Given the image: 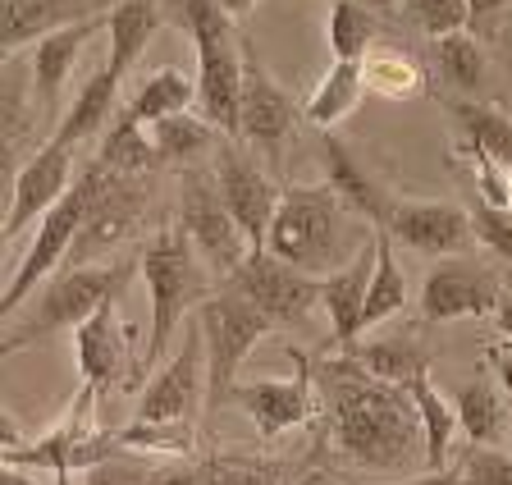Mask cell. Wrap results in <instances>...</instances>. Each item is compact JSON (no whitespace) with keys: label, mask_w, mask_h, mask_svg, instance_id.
Masks as SVG:
<instances>
[{"label":"cell","mask_w":512,"mask_h":485,"mask_svg":"<svg viewBox=\"0 0 512 485\" xmlns=\"http://www.w3.org/2000/svg\"><path fill=\"white\" fill-rule=\"evenodd\" d=\"M320 403L330 417V440L348 463L366 472H407L426 463V431L407 385H389L362 371L348 353L316 367Z\"/></svg>","instance_id":"cell-1"},{"label":"cell","mask_w":512,"mask_h":485,"mask_svg":"<svg viewBox=\"0 0 512 485\" xmlns=\"http://www.w3.org/2000/svg\"><path fill=\"white\" fill-rule=\"evenodd\" d=\"M352 216H357L352 202L334 184L284 188L266 248L275 257L293 261L298 270H307V275H316V280H325L339 266H348L366 248V238H371V234H357Z\"/></svg>","instance_id":"cell-2"},{"label":"cell","mask_w":512,"mask_h":485,"mask_svg":"<svg viewBox=\"0 0 512 485\" xmlns=\"http://www.w3.org/2000/svg\"><path fill=\"white\" fill-rule=\"evenodd\" d=\"M165 14L197 46V115H206L229 142L243 133V37L215 0H165Z\"/></svg>","instance_id":"cell-3"},{"label":"cell","mask_w":512,"mask_h":485,"mask_svg":"<svg viewBox=\"0 0 512 485\" xmlns=\"http://www.w3.org/2000/svg\"><path fill=\"white\" fill-rule=\"evenodd\" d=\"M133 270H142V261H92V266L55 270L51 280L5 321V357L28 344H42L60 330H78L101 302L119 298L128 289Z\"/></svg>","instance_id":"cell-4"},{"label":"cell","mask_w":512,"mask_h":485,"mask_svg":"<svg viewBox=\"0 0 512 485\" xmlns=\"http://www.w3.org/2000/svg\"><path fill=\"white\" fill-rule=\"evenodd\" d=\"M142 280H147V302H151V335H147V367H156L160 357L170 353L179 325L188 321V312H197L211 298V266L202 261V252L192 248V238L183 234V225L160 229L142 248Z\"/></svg>","instance_id":"cell-5"},{"label":"cell","mask_w":512,"mask_h":485,"mask_svg":"<svg viewBox=\"0 0 512 485\" xmlns=\"http://www.w3.org/2000/svg\"><path fill=\"white\" fill-rule=\"evenodd\" d=\"M197 325L206 339V371H211V389H206V412L229 408V394L238 385V367L261 339L275 330L261 307L234 284H220L211 298L197 307Z\"/></svg>","instance_id":"cell-6"},{"label":"cell","mask_w":512,"mask_h":485,"mask_svg":"<svg viewBox=\"0 0 512 485\" xmlns=\"http://www.w3.org/2000/svg\"><path fill=\"white\" fill-rule=\"evenodd\" d=\"M92 188H96V161H87L83 174L74 179V188H69V193H64L60 202H55L51 211L37 220V234H32L28 252H23L19 266H14L10 284H5V298H0V312H5V321H10L23 302L42 289L55 270L64 266V261H69V252H74V238H78V229H83V220H87Z\"/></svg>","instance_id":"cell-7"},{"label":"cell","mask_w":512,"mask_h":485,"mask_svg":"<svg viewBox=\"0 0 512 485\" xmlns=\"http://www.w3.org/2000/svg\"><path fill=\"white\" fill-rule=\"evenodd\" d=\"M179 225L192 238V248L202 252L215 280H234V270L247 261L252 243H247L243 225L234 220L229 202L220 193L215 165H183V188H179Z\"/></svg>","instance_id":"cell-8"},{"label":"cell","mask_w":512,"mask_h":485,"mask_svg":"<svg viewBox=\"0 0 512 485\" xmlns=\"http://www.w3.org/2000/svg\"><path fill=\"white\" fill-rule=\"evenodd\" d=\"M147 206H151L147 174H119L96 161V188L92 202H87V220L74 238V252H69V266H92L96 257H106L124 238H133L142 216H147Z\"/></svg>","instance_id":"cell-9"},{"label":"cell","mask_w":512,"mask_h":485,"mask_svg":"<svg viewBox=\"0 0 512 485\" xmlns=\"http://www.w3.org/2000/svg\"><path fill=\"white\" fill-rule=\"evenodd\" d=\"M224 284H234L238 293H247V298H252L275 325H284V330L307 325L311 312L320 307L316 275H307V270H298L293 261L275 257L270 248H252L243 266L234 270V280H224Z\"/></svg>","instance_id":"cell-10"},{"label":"cell","mask_w":512,"mask_h":485,"mask_svg":"<svg viewBox=\"0 0 512 485\" xmlns=\"http://www.w3.org/2000/svg\"><path fill=\"white\" fill-rule=\"evenodd\" d=\"M206 389H211V371H206V339L202 325H192L179 339L160 371L151 376V385L142 389L138 421H197L206 412Z\"/></svg>","instance_id":"cell-11"},{"label":"cell","mask_w":512,"mask_h":485,"mask_svg":"<svg viewBox=\"0 0 512 485\" xmlns=\"http://www.w3.org/2000/svg\"><path fill=\"white\" fill-rule=\"evenodd\" d=\"M288 357L298 362V371L288 380H238L229 394V408L243 412L261 440H279V435L298 431L316 412V371H311L307 353L288 348Z\"/></svg>","instance_id":"cell-12"},{"label":"cell","mask_w":512,"mask_h":485,"mask_svg":"<svg viewBox=\"0 0 512 485\" xmlns=\"http://www.w3.org/2000/svg\"><path fill=\"white\" fill-rule=\"evenodd\" d=\"M215 179H220V193L224 202H229V211H234V220L243 225L247 243L252 248H266L270 238V225H275V211H279V197H284V188L270 179L261 165H252L243 156V147L238 142H220L215 147Z\"/></svg>","instance_id":"cell-13"},{"label":"cell","mask_w":512,"mask_h":485,"mask_svg":"<svg viewBox=\"0 0 512 485\" xmlns=\"http://www.w3.org/2000/svg\"><path fill=\"white\" fill-rule=\"evenodd\" d=\"M238 119H243L238 142L266 151L270 161H279V147L288 142V133L298 129V106H293V97L270 78V69L261 65V55L247 42H243V106H238Z\"/></svg>","instance_id":"cell-14"},{"label":"cell","mask_w":512,"mask_h":485,"mask_svg":"<svg viewBox=\"0 0 512 485\" xmlns=\"http://www.w3.org/2000/svg\"><path fill=\"white\" fill-rule=\"evenodd\" d=\"M74 174H78L74 147L46 138V147L37 151L19 174H14L10 211H5V243H14L28 225H37V220H42L46 211H51V206L74 188Z\"/></svg>","instance_id":"cell-15"},{"label":"cell","mask_w":512,"mask_h":485,"mask_svg":"<svg viewBox=\"0 0 512 485\" xmlns=\"http://www.w3.org/2000/svg\"><path fill=\"white\" fill-rule=\"evenodd\" d=\"M503 307V289L490 270L480 266H458L444 261L426 275L421 284V316L430 325H448V321H480V316H499Z\"/></svg>","instance_id":"cell-16"},{"label":"cell","mask_w":512,"mask_h":485,"mask_svg":"<svg viewBox=\"0 0 512 485\" xmlns=\"http://www.w3.org/2000/svg\"><path fill=\"white\" fill-rule=\"evenodd\" d=\"M384 229L394 234V243L421 252V257H462L476 243L471 211L453 202H394Z\"/></svg>","instance_id":"cell-17"},{"label":"cell","mask_w":512,"mask_h":485,"mask_svg":"<svg viewBox=\"0 0 512 485\" xmlns=\"http://www.w3.org/2000/svg\"><path fill=\"white\" fill-rule=\"evenodd\" d=\"M74 357L83 385H92L96 394H110L128 380V330L119 325V298L101 302L74 330Z\"/></svg>","instance_id":"cell-18"},{"label":"cell","mask_w":512,"mask_h":485,"mask_svg":"<svg viewBox=\"0 0 512 485\" xmlns=\"http://www.w3.org/2000/svg\"><path fill=\"white\" fill-rule=\"evenodd\" d=\"M106 23H110V14H92V19L55 28L42 42H32V97H37V106H42L46 115L60 110V97H64V87H69V74H74L78 55H83V46L92 42Z\"/></svg>","instance_id":"cell-19"},{"label":"cell","mask_w":512,"mask_h":485,"mask_svg":"<svg viewBox=\"0 0 512 485\" xmlns=\"http://www.w3.org/2000/svg\"><path fill=\"white\" fill-rule=\"evenodd\" d=\"M375 257H380V248H375V229H371L366 248L357 252L348 266H339L334 275H325V280H320V307H325V316H330V335H334V344H339L343 353H348V348L357 344V335H362V316H366V293H371Z\"/></svg>","instance_id":"cell-20"},{"label":"cell","mask_w":512,"mask_h":485,"mask_svg":"<svg viewBox=\"0 0 512 485\" xmlns=\"http://www.w3.org/2000/svg\"><path fill=\"white\" fill-rule=\"evenodd\" d=\"M156 485H316L307 481L298 463L288 458H247V453H224V458H197L174 472L156 476Z\"/></svg>","instance_id":"cell-21"},{"label":"cell","mask_w":512,"mask_h":485,"mask_svg":"<svg viewBox=\"0 0 512 485\" xmlns=\"http://www.w3.org/2000/svg\"><path fill=\"white\" fill-rule=\"evenodd\" d=\"M115 0H5V55L42 42L55 28L83 23L92 14H110Z\"/></svg>","instance_id":"cell-22"},{"label":"cell","mask_w":512,"mask_h":485,"mask_svg":"<svg viewBox=\"0 0 512 485\" xmlns=\"http://www.w3.org/2000/svg\"><path fill=\"white\" fill-rule=\"evenodd\" d=\"M320 161H325V184L339 188V193L352 202V211H357V216H366L371 225H384V220H389L394 197L375 184L371 174L362 170V161H357V156H352V151L343 147L334 133H325V142H320Z\"/></svg>","instance_id":"cell-23"},{"label":"cell","mask_w":512,"mask_h":485,"mask_svg":"<svg viewBox=\"0 0 512 485\" xmlns=\"http://www.w3.org/2000/svg\"><path fill=\"white\" fill-rule=\"evenodd\" d=\"M119 87H124V74H119V69H110V65L96 69V74L87 78L83 87H78V97L69 101V110L60 115L51 142H64V147H83V142L110 119Z\"/></svg>","instance_id":"cell-24"},{"label":"cell","mask_w":512,"mask_h":485,"mask_svg":"<svg viewBox=\"0 0 512 485\" xmlns=\"http://www.w3.org/2000/svg\"><path fill=\"white\" fill-rule=\"evenodd\" d=\"M160 19H165V5H156V0H115L110 5V51H106V65L119 69V74L128 78V69L142 60V51L151 46V33L160 28Z\"/></svg>","instance_id":"cell-25"},{"label":"cell","mask_w":512,"mask_h":485,"mask_svg":"<svg viewBox=\"0 0 512 485\" xmlns=\"http://www.w3.org/2000/svg\"><path fill=\"white\" fill-rule=\"evenodd\" d=\"M366 92V78H362V60H334L330 74L316 83V92L307 97V124H316L320 133H334L343 119L357 110Z\"/></svg>","instance_id":"cell-26"},{"label":"cell","mask_w":512,"mask_h":485,"mask_svg":"<svg viewBox=\"0 0 512 485\" xmlns=\"http://www.w3.org/2000/svg\"><path fill=\"white\" fill-rule=\"evenodd\" d=\"M453 408H458V426L471 444H499L512 431L508 408H503V394L490 380H467V385L453 389Z\"/></svg>","instance_id":"cell-27"},{"label":"cell","mask_w":512,"mask_h":485,"mask_svg":"<svg viewBox=\"0 0 512 485\" xmlns=\"http://www.w3.org/2000/svg\"><path fill=\"white\" fill-rule=\"evenodd\" d=\"M151 129V142H156V156L160 165H197L202 151H211L215 142H224V133L215 129L206 115H170L160 124H147Z\"/></svg>","instance_id":"cell-28"},{"label":"cell","mask_w":512,"mask_h":485,"mask_svg":"<svg viewBox=\"0 0 512 485\" xmlns=\"http://www.w3.org/2000/svg\"><path fill=\"white\" fill-rule=\"evenodd\" d=\"M197 101V78H188L183 69H156V74L142 78V87L128 101V115L138 124H160L170 115H183V110Z\"/></svg>","instance_id":"cell-29"},{"label":"cell","mask_w":512,"mask_h":485,"mask_svg":"<svg viewBox=\"0 0 512 485\" xmlns=\"http://www.w3.org/2000/svg\"><path fill=\"white\" fill-rule=\"evenodd\" d=\"M375 248H380V257H375L371 293H366L362 330L384 325L394 312H403L407 307V275H403V266H398V257H394V234H389L384 225H375Z\"/></svg>","instance_id":"cell-30"},{"label":"cell","mask_w":512,"mask_h":485,"mask_svg":"<svg viewBox=\"0 0 512 485\" xmlns=\"http://www.w3.org/2000/svg\"><path fill=\"white\" fill-rule=\"evenodd\" d=\"M348 357L362 371H371L375 380L389 385H412L421 371H430V357L416 339H375V344H352Z\"/></svg>","instance_id":"cell-31"},{"label":"cell","mask_w":512,"mask_h":485,"mask_svg":"<svg viewBox=\"0 0 512 485\" xmlns=\"http://www.w3.org/2000/svg\"><path fill=\"white\" fill-rule=\"evenodd\" d=\"M407 389H412L416 412H421V431H426V467H444V458L453 453V435L462 431L458 408H453V399H444L435 389L430 371H421Z\"/></svg>","instance_id":"cell-32"},{"label":"cell","mask_w":512,"mask_h":485,"mask_svg":"<svg viewBox=\"0 0 512 485\" xmlns=\"http://www.w3.org/2000/svg\"><path fill=\"white\" fill-rule=\"evenodd\" d=\"M362 78H366V92H375L384 101H412L426 92L421 65L403 51H389V46H371L362 55Z\"/></svg>","instance_id":"cell-33"},{"label":"cell","mask_w":512,"mask_h":485,"mask_svg":"<svg viewBox=\"0 0 512 485\" xmlns=\"http://www.w3.org/2000/svg\"><path fill=\"white\" fill-rule=\"evenodd\" d=\"M96 161L106 165V170H119V174H151L160 165V156H156V142H151V129L138 124V119L124 110V115L106 129V138H101Z\"/></svg>","instance_id":"cell-34"},{"label":"cell","mask_w":512,"mask_h":485,"mask_svg":"<svg viewBox=\"0 0 512 485\" xmlns=\"http://www.w3.org/2000/svg\"><path fill=\"white\" fill-rule=\"evenodd\" d=\"M458 129L467 133V151L480 156H494L499 165H512V119L494 106H480V101H462L453 106Z\"/></svg>","instance_id":"cell-35"},{"label":"cell","mask_w":512,"mask_h":485,"mask_svg":"<svg viewBox=\"0 0 512 485\" xmlns=\"http://www.w3.org/2000/svg\"><path fill=\"white\" fill-rule=\"evenodd\" d=\"M325 37H330V55L334 60H362L375 42V19L362 0H334L330 5V23H325Z\"/></svg>","instance_id":"cell-36"},{"label":"cell","mask_w":512,"mask_h":485,"mask_svg":"<svg viewBox=\"0 0 512 485\" xmlns=\"http://www.w3.org/2000/svg\"><path fill=\"white\" fill-rule=\"evenodd\" d=\"M435 69L458 87V92H480V78H485V51L476 46V37L462 28V33L435 37Z\"/></svg>","instance_id":"cell-37"},{"label":"cell","mask_w":512,"mask_h":485,"mask_svg":"<svg viewBox=\"0 0 512 485\" xmlns=\"http://www.w3.org/2000/svg\"><path fill=\"white\" fill-rule=\"evenodd\" d=\"M192 440H197V431H192L188 421H133V426L119 431V444H128V449L174 453V458H188Z\"/></svg>","instance_id":"cell-38"},{"label":"cell","mask_w":512,"mask_h":485,"mask_svg":"<svg viewBox=\"0 0 512 485\" xmlns=\"http://www.w3.org/2000/svg\"><path fill=\"white\" fill-rule=\"evenodd\" d=\"M407 14L416 19V28L430 37L462 33L471 23V0H403Z\"/></svg>","instance_id":"cell-39"},{"label":"cell","mask_w":512,"mask_h":485,"mask_svg":"<svg viewBox=\"0 0 512 485\" xmlns=\"http://www.w3.org/2000/svg\"><path fill=\"white\" fill-rule=\"evenodd\" d=\"M467 485H512V453L494 449V444H476L458 463Z\"/></svg>","instance_id":"cell-40"},{"label":"cell","mask_w":512,"mask_h":485,"mask_svg":"<svg viewBox=\"0 0 512 485\" xmlns=\"http://www.w3.org/2000/svg\"><path fill=\"white\" fill-rule=\"evenodd\" d=\"M471 229H476V243H485L499 257H512V206H490L480 202L471 211Z\"/></svg>","instance_id":"cell-41"},{"label":"cell","mask_w":512,"mask_h":485,"mask_svg":"<svg viewBox=\"0 0 512 485\" xmlns=\"http://www.w3.org/2000/svg\"><path fill=\"white\" fill-rule=\"evenodd\" d=\"M394 485H467L462 472H448V467H430L426 476H412V481H394Z\"/></svg>","instance_id":"cell-42"},{"label":"cell","mask_w":512,"mask_h":485,"mask_svg":"<svg viewBox=\"0 0 512 485\" xmlns=\"http://www.w3.org/2000/svg\"><path fill=\"white\" fill-rule=\"evenodd\" d=\"M0 485H46V481H37L32 467H5V472H0ZM51 485H60V481H51Z\"/></svg>","instance_id":"cell-43"},{"label":"cell","mask_w":512,"mask_h":485,"mask_svg":"<svg viewBox=\"0 0 512 485\" xmlns=\"http://www.w3.org/2000/svg\"><path fill=\"white\" fill-rule=\"evenodd\" d=\"M512 0H471V19H485V14H499L508 10Z\"/></svg>","instance_id":"cell-44"},{"label":"cell","mask_w":512,"mask_h":485,"mask_svg":"<svg viewBox=\"0 0 512 485\" xmlns=\"http://www.w3.org/2000/svg\"><path fill=\"white\" fill-rule=\"evenodd\" d=\"M494 367H499V385H503V394L512 399V353H499V357H494Z\"/></svg>","instance_id":"cell-45"},{"label":"cell","mask_w":512,"mask_h":485,"mask_svg":"<svg viewBox=\"0 0 512 485\" xmlns=\"http://www.w3.org/2000/svg\"><path fill=\"white\" fill-rule=\"evenodd\" d=\"M215 5H220V10L229 14V19H243V14H252L256 0H215Z\"/></svg>","instance_id":"cell-46"},{"label":"cell","mask_w":512,"mask_h":485,"mask_svg":"<svg viewBox=\"0 0 512 485\" xmlns=\"http://www.w3.org/2000/svg\"><path fill=\"white\" fill-rule=\"evenodd\" d=\"M499 330H503V335L512 339V298H508V302H503V307H499Z\"/></svg>","instance_id":"cell-47"}]
</instances>
